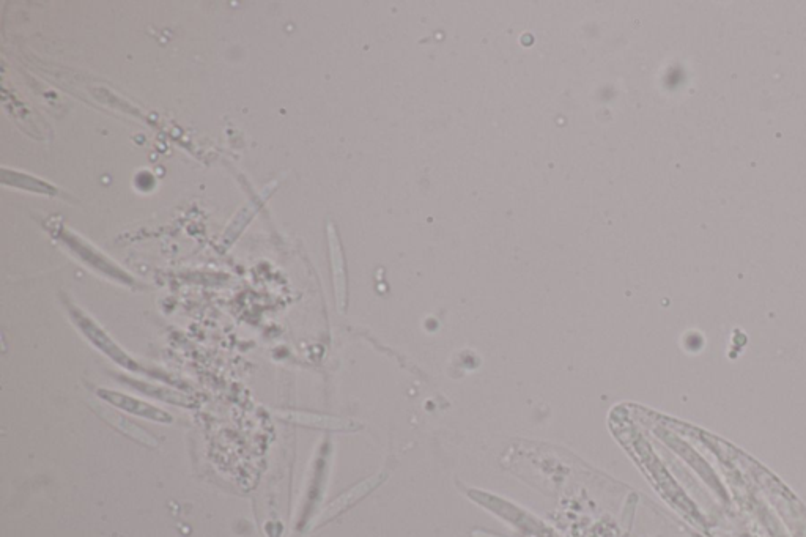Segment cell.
Listing matches in <instances>:
<instances>
[{"label":"cell","mask_w":806,"mask_h":537,"mask_svg":"<svg viewBox=\"0 0 806 537\" xmlns=\"http://www.w3.org/2000/svg\"><path fill=\"white\" fill-rule=\"evenodd\" d=\"M97 394L100 399L108 402L112 407L119 408L122 412L130 413V415L137 416V418L147 419V421L159 424L174 423L171 413H167L166 410H161L155 405L148 404V402L139 399V397L128 396V394L112 391V389L108 388L97 389Z\"/></svg>","instance_id":"cell-1"},{"label":"cell","mask_w":806,"mask_h":537,"mask_svg":"<svg viewBox=\"0 0 806 537\" xmlns=\"http://www.w3.org/2000/svg\"><path fill=\"white\" fill-rule=\"evenodd\" d=\"M74 319H76V322H78L82 333L86 334L87 338H89L93 344L97 345L101 352L106 353L111 360H114L115 363L125 367V369H128V371H141V366H139L136 361L131 360L130 356L126 355L122 349H119V347L115 345V342L112 341V339H109L108 336L103 333V330H100L95 323H92L89 319H87L86 315L74 314Z\"/></svg>","instance_id":"cell-2"},{"label":"cell","mask_w":806,"mask_h":537,"mask_svg":"<svg viewBox=\"0 0 806 537\" xmlns=\"http://www.w3.org/2000/svg\"><path fill=\"white\" fill-rule=\"evenodd\" d=\"M95 412H97L98 416H101V419H104L106 423L120 430L126 437L133 438L137 443L148 446V448H152V446L155 448V446L158 445L155 438L147 434V430L142 429V427L137 426V424L131 423L128 419L122 418V416L115 415L111 410H98V408H95Z\"/></svg>","instance_id":"cell-3"},{"label":"cell","mask_w":806,"mask_h":537,"mask_svg":"<svg viewBox=\"0 0 806 537\" xmlns=\"http://www.w3.org/2000/svg\"><path fill=\"white\" fill-rule=\"evenodd\" d=\"M287 421H292L301 426L315 427V429H330V430H350L355 429V424L348 423V421H341L336 418H326V416L309 415V413H287Z\"/></svg>","instance_id":"cell-4"}]
</instances>
